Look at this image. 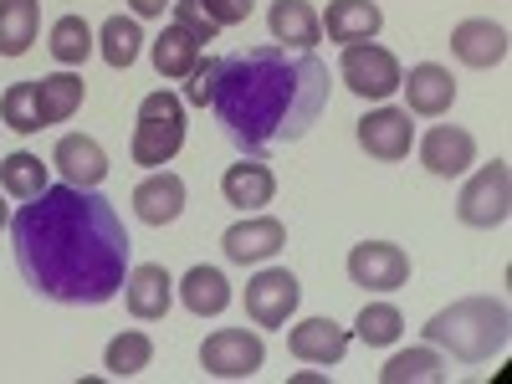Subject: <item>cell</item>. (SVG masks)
Here are the masks:
<instances>
[{"mask_svg": "<svg viewBox=\"0 0 512 384\" xmlns=\"http://www.w3.org/2000/svg\"><path fill=\"white\" fill-rule=\"evenodd\" d=\"M26 287L62 308H103L128 277V231L113 200L77 185H47L11 221Z\"/></svg>", "mask_w": 512, "mask_h": 384, "instance_id": "obj_1", "label": "cell"}, {"mask_svg": "<svg viewBox=\"0 0 512 384\" xmlns=\"http://www.w3.org/2000/svg\"><path fill=\"white\" fill-rule=\"evenodd\" d=\"M328 62L292 47H251L221 62L216 82V118L241 154H262L272 144H292L323 118L328 108Z\"/></svg>", "mask_w": 512, "mask_h": 384, "instance_id": "obj_2", "label": "cell"}, {"mask_svg": "<svg viewBox=\"0 0 512 384\" xmlns=\"http://www.w3.org/2000/svg\"><path fill=\"white\" fill-rule=\"evenodd\" d=\"M512 338V318L502 297H461V303L441 308L431 323H425V344L446 349L461 364H487L507 349Z\"/></svg>", "mask_w": 512, "mask_h": 384, "instance_id": "obj_3", "label": "cell"}, {"mask_svg": "<svg viewBox=\"0 0 512 384\" xmlns=\"http://www.w3.org/2000/svg\"><path fill=\"white\" fill-rule=\"evenodd\" d=\"M185 144V98L175 93H149L139 103V123H134V144H128V154H134V164L144 169H159L180 154Z\"/></svg>", "mask_w": 512, "mask_h": 384, "instance_id": "obj_4", "label": "cell"}, {"mask_svg": "<svg viewBox=\"0 0 512 384\" xmlns=\"http://www.w3.org/2000/svg\"><path fill=\"white\" fill-rule=\"evenodd\" d=\"M456 216H461V226H477V231H492L512 216V169H507V159L482 164L477 175L461 185Z\"/></svg>", "mask_w": 512, "mask_h": 384, "instance_id": "obj_5", "label": "cell"}, {"mask_svg": "<svg viewBox=\"0 0 512 384\" xmlns=\"http://www.w3.org/2000/svg\"><path fill=\"white\" fill-rule=\"evenodd\" d=\"M338 77L354 98H369V103H384L395 88H400V62L390 47H374V41H354L344 47V62H338Z\"/></svg>", "mask_w": 512, "mask_h": 384, "instance_id": "obj_6", "label": "cell"}, {"mask_svg": "<svg viewBox=\"0 0 512 384\" xmlns=\"http://www.w3.org/2000/svg\"><path fill=\"white\" fill-rule=\"evenodd\" d=\"M200 364L216 379H251L267 364V344H262V333H251V328H221L200 344Z\"/></svg>", "mask_w": 512, "mask_h": 384, "instance_id": "obj_7", "label": "cell"}, {"mask_svg": "<svg viewBox=\"0 0 512 384\" xmlns=\"http://www.w3.org/2000/svg\"><path fill=\"white\" fill-rule=\"evenodd\" d=\"M297 297H303V287L287 267H262L246 282V318L256 328H282L297 313Z\"/></svg>", "mask_w": 512, "mask_h": 384, "instance_id": "obj_8", "label": "cell"}, {"mask_svg": "<svg viewBox=\"0 0 512 384\" xmlns=\"http://www.w3.org/2000/svg\"><path fill=\"white\" fill-rule=\"evenodd\" d=\"M349 277L354 287H369V292H395L410 282V256L395 241H364L349 251Z\"/></svg>", "mask_w": 512, "mask_h": 384, "instance_id": "obj_9", "label": "cell"}, {"mask_svg": "<svg viewBox=\"0 0 512 384\" xmlns=\"http://www.w3.org/2000/svg\"><path fill=\"white\" fill-rule=\"evenodd\" d=\"M415 144V123L405 108H374L359 118V149L369 159H384V164H400Z\"/></svg>", "mask_w": 512, "mask_h": 384, "instance_id": "obj_10", "label": "cell"}, {"mask_svg": "<svg viewBox=\"0 0 512 384\" xmlns=\"http://www.w3.org/2000/svg\"><path fill=\"white\" fill-rule=\"evenodd\" d=\"M287 246V226L277 216H246L236 221L226 236H221V251H226V262L246 267V262H272V256Z\"/></svg>", "mask_w": 512, "mask_h": 384, "instance_id": "obj_11", "label": "cell"}, {"mask_svg": "<svg viewBox=\"0 0 512 384\" xmlns=\"http://www.w3.org/2000/svg\"><path fill=\"white\" fill-rule=\"evenodd\" d=\"M420 164L431 169V175H441V180H456V175H466V169L477 164V139L466 134V128H456V123H436L431 134L420 139Z\"/></svg>", "mask_w": 512, "mask_h": 384, "instance_id": "obj_12", "label": "cell"}, {"mask_svg": "<svg viewBox=\"0 0 512 384\" xmlns=\"http://www.w3.org/2000/svg\"><path fill=\"white\" fill-rule=\"evenodd\" d=\"M52 164L62 169V180L77 185V190H98L108 180V154L88 134H62L57 149H52Z\"/></svg>", "mask_w": 512, "mask_h": 384, "instance_id": "obj_13", "label": "cell"}, {"mask_svg": "<svg viewBox=\"0 0 512 384\" xmlns=\"http://www.w3.org/2000/svg\"><path fill=\"white\" fill-rule=\"evenodd\" d=\"M123 303H128V313H134V318L154 323V318L169 313V303H175V277H169L159 262L128 267V277H123Z\"/></svg>", "mask_w": 512, "mask_h": 384, "instance_id": "obj_14", "label": "cell"}, {"mask_svg": "<svg viewBox=\"0 0 512 384\" xmlns=\"http://www.w3.org/2000/svg\"><path fill=\"white\" fill-rule=\"evenodd\" d=\"M400 88H405V103H410L405 113H420V118H441L456 103V77L441 62L410 67V77H400Z\"/></svg>", "mask_w": 512, "mask_h": 384, "instance_id": "obj_15", "label": "cell"}, {"mask_svg": "<svg viewBox=\"0 0 512 384\" xmlns=\"http://www.w3.org/2000/svg\"><path fill=\"white\" fill-rule=\"evenodd\" d=\"M287 349L292 359H303V364H338L349 354V328L344 323H333V318H303L292 333H287Z\"/></svg>", "mask_w": 512, "mask_h": 384, "instance_id": "obj_16", "label": "cell"}, {"mask_svg": "<svg viewBox=\"0 0 512 384\" xmlns=\"http://www.w3.org/2000/svg\"><path fill=\"white\" fill-rule=\"evenodd\" d=\"M267 26H272L277 47H292V52H313L323 41V21H318V11L308 6V0H272Z\"/></svg>", "mask_w": 512, "mask_h": 384, "instance_id": "obj_17", "label": "cell"}, {"mask_svg": "<svg viewBox=\"0 0 512 384\" xmlns=\"http://www.w3.org/2000/svg\"><path fill=\"white\" fill-rule=\"evenodd\" d=\"M451 52H456V62H466V67H502L507 62V26H497V21H461L456 31H451Z\"/></svg>", "mask_w": 512, "mask_h": 384, "instance_id": "obj_18", "label": "cell"}, {"mask_svg": "<svg viewBox=\"0 0 512 384\" xmlns=\"http://www.w3.org/2000/svg\"><path fill=\"white\" fill-rule=\"evenodd\" d=\"M221 195L231 205H241V210H262L277 195V175L256 154H241V164H231L226 175H221Z\"/></svg>", "mask_w": 512, "mask_h": 384, "instance_id": "obj_19", "label": "cell"}, {"mask_svg": "<svg viewBox=\"0 0 512 384\" xmlns=\"http://www.w3.org/2000/svg\"><path fill=\"white\" fill-rule=\"evenodd\" d=\"M328 41H338V47H354V41H374L379 26H384V11L374 6V0H333L328 16H318Z\"/></svg>", "mask_w": 512, "mask_h": 384, "instance_id": "obj_20", "label": "cell"}, {"mask_svg": "<svg viewBox=\"0 0 512 384\" xmlns=\"http://www.w3.org/2000/svg\"><path fill=\"white\" fill-rule=\"evenodd\" d=\"M134 210H139L144 226L180 221V210H185V180L169 175V169H159V175H149V180L134 190Z\"/></svg>", "mask_w": 512, "mask_h": 384, "instance_id": "obj_21", "label": "cell"}, {"mask_svg": "<svg viewBox=\"0 0 512 384\" xmlns=\"http://www.w3.org/2000/svg\"><path fill=\"white\" fill-rule=\"evenodd\" d=\"M82 98H88V82H82L77 72H52V77H36V108H41V128H52V123H67Z\"/></svg>", "mask_w": 512, "mask_h": 384, "instance_id": "obj_22", "label": "cell"}, {"mask_svg": "<svg viewBox=\"0 0 512 384\" xmlns=\"http://www.w3.org/2000/svg\"><path fill=\"white\" fill-rule=\"evenodd\" d=\"M180 303L195 313V318H216L231 308V282L221 267H190L185 282H180Z\"/></svg>", "mask_w": 512, "mask_h": 384, "instance_id": "obj_23", "label": "cell"}, {"mask_svg": "<svg viewBox=\"0 0 512 384\" xmlns=\"http://www.w3.org/2000/svg\"><path fill=\"white\" fill-rule=\"evenodd\" d=\"M41 26V0H0V57H26Z\"/></svg>", "mask_w": 512, "mask_h": 384, "instance_id": "obj_24", "label": "cell"}, {"mask_svg": "<svg viewBox=\"0 0 512 384\" xmlns=\"http://www.w3.org/2000/svg\"><path fill=\"white\" fill-rule=\"evenodd\" d=\"M98 52H103V62H108L113 72L134 67L139 52H144V31H139V21H134V16H108L103 31H98Z\"/></svg>", "mask_w": 512, "mask_h": 384, "instance_id": "obj_25", "label": "cell"}, {"mask_svg": "<svg viewBox=\"0 0 512 384\" xmlns=\"http://www.w3.org/2000/svg\"><path fill=\"white\" fill-rule=\"evenodd\" d=\"M200 62V41L185 26H164L154 36V72L159 77H190Z\"/></svg>", "mask_w": 512, "mask_h": 384, "instance_id": "obj_26", "label": "cell"}, {"mask_svg": "<svg viewBox=\"0 0 512 384\" xmlns=\"http://www.w3.org/2000/svg\"><path fill=\"white\" fill-rule=\"evenodd\" d=\"M379 379H384V384H436V379H446V359H441L436 344L405 349V354H395L390 364L379 369Z\"/></svg>", "mask_w": 512, "mask_h": 384, "instance_id": "obj_27", "label": "cell"}, {"mask_svg": "<svg viewBox=\"0 0 512 384\" xmlns=\"http://www.w3.org/2000/svg\"><path fill=\"white\" fill-rule=\"evenodd\" d=\"M149 364H154V338H149L144 328L118 333L113 344H108V354H103V369H108L113 379H134V374H144Z\"/></svg>", "mask_w": 512, "mask_h": 384, "instance_id": "obj_28", "label": "cell"}, {"mask_svg": "<svg viewBox=\"0 0 512 384\" xmlns=\"http://www.w3.org/2000/svg\"><path fill=\"white\" fill-rule=\"evenodd\" d=\"M0 190L16 195V200H36L41 190H47V164H41L36 154H26V149L6 154L0 159Z\"/></svg>", "mask_w": 512, "mask_h": 384, "instance_id": "obj_29", "label": "cell"}, {"mask_svg": "<svg viewBox=\"0 0 512 384\" xmlns=\"http://www.w3.org/2000/svg\"><path fill=\"white\" fill-rule=\"evenodd\" d=\"M47 47H52V57H57L62 67H82V62L93 57V26L82 21V16H57Z\"/></svg>", "mask_w": 512, "mask_h": 384, "instance_id": "obj_30", "label": "cell"}, {"mask_svg": "<svg viewBox=\"0 0 512 384\" xmlns=\"http://www.w3.org/2000/svg\"><path fill=\"white\" fill-rule=\"evenodd\" d=\"M354 333L364 338L369 349H390V344H400L405 318H400V308H395V303H364V313H359Z\"/></svg>", "mask_w": 512, "mask_h": 384, "instance_id": "obj_31", "label": "cell"}, {"mask_svg": "<svg viewBox=\"0 0 512 384\" xmlns=\"http://www.w3.org/2000/svg\"><path fill=\"white\" fill-rule=\"evenodd\" d=\"M0 118H6L11 134H36L41 128V108H36V82H11L6 98H0Z\"/></svg>", "mask_w": 512, "mask_h": 384, "instance_id": "obj_32", "label": "cell"}, {"mask_svg": "<svg viewBox=\"0 0 512 384\" xmlns=\"http://www.w3.org/2000/svg\"><path fill=\"white\" fill-rule=\"evenodd\" d=\"M216 82H221V62L216 57H200L195 72L185 77V103H195V108L216 103Z\"/></svg>", "mask_w": 512, "mask_h": 384, "instance_id": "obj_33", "label": "cell"}, {"mask_svg": "<svg viewBox=\"0 0 512 384\" xmlns=\"http://www.w3.org/2000/svg\"><path fill=\"white\" fill-rule=\"evenodd\" d=\"M175 26H185L195 41H200V47H205V41H216V21H210L205 16V6H200V0H175Z\"/></svg>", "mask_w": 512, "mask_h": 384, "instance_id": "obj_34", "label": "cell"}, {"mask_svg": "<svg viewBox=\"0 0 512 384\" xmlns=\"http://www.w3.org/2000/svg\"><path fill=\"white\" fill-rule=\"evenodd\" d=\"M200 6H205V16H210V21H216V26L226 31V26H241V21L251 16L256 0H200Z\"/></svg>", "mask_w": 512, "mask_h": 384, "instance_id": "obj_35", "label": "cell"}, {"mask_svg": "<svg viewBox=\"0 0 512 384\" xmlns=\"http://www.w3.org/2000/svg\"><path fill=\"white\" fill-rule=\"evenodd\" d=\"M128 6H134V16H164L175 0H128Z\"/></svg>", "mask_w": 512, "mask_h": 384, "instance_id": "obj_36", "label": "cell"}, {"mask_svg": "<svg viewBox=\"0 0 512 384\" xmlns=\"http://www.w3.org/2000/svg\"><path fill=\"white\" fill-rule=\"evenodd\" d=\"M0 226H11V210L6 205H0Z\"/></svg>", "mask_w": 512, "mask_h": 384, "instance_id": "obj_37", "label": "cell"}]
</instances>
